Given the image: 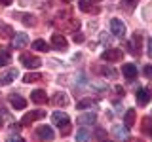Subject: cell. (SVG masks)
<instances>
[{
	"mask_svg": "<svg viewBox=\"0 0 152 142\" xmlns=\"http://www.w3.org/2000/svg\"><path fill=\"white\" fill-rule=\"evenodd\" d=\"M51 121H53V125H57L61 129V133L63 135H69V131H70V117L66 116L65 112H53L51 114Z\"/></svg>",
	"mask_w": 152,
	"mask_h": 142,
	"instance_id": "1",
	"label": "cell"
},
{
	"mask_svg": "<svg viewBox=\"0 0 152 142\" xmlns=\"http://www.w3.org/2000/svg\"><path fill=\"white\" fill-rule=\"evenodd\" d=\"M36 138L42 140V142H51L55 138V133H53V129H51L50 125H40L36 129Z\"/></svg>",
	"mask_w": 152,
	"mask_h": 142,
	"instance_id": "2",
	"label": "cell"
},
{
	"mask_svg": "<svg viewBox=\"0 0 152 142\" xmlns=\"http://www.w3.org/2000/svg\"><path fill=\"white\" fill-rule=\"evenodd\" d=\"M21 63H23V66H27L28 70L40 68V66H42V61L38 59V57L31 55V53H23V55H21Z\"/></svg>",
	"mask_w": 152,
	"mask_h": 142,
	"instance_id": "3",
	"label": "cell"
},
{
	"mask_svg": "<svg viewBox=\"0 0 152 142\" xmlns=\"http://www.w3.org/2000/svg\"><path fill=\"white\" fill-rule=\"evenodd\" d=\"M124 57V51L122 49H116V47H110V49H104L101 59L103 61H108V63H114V61H122Z\"/></svg>",
	"mask_w": 152,
	"mask_h": 142,
	"instance_id": "4",
	"label": "cell"
},
{
	"mask_svg": "<svg viewBox=\"0 0 152 142\" xmlns=\"http://www.w3.org/2000/svg\"><path fill=\"white\" fill-rule=\"evenodd\" d=\"M110 32L116 38H124L126 36V25H124L120 19H112L110 21Z\"/></svg>",
	"mask_w": 152,
	"mask_h": 142,
	"instance_id": "5",
	"label": "cell"
},
{
	"mask_svg": "<svg viewBox=\"0 0 152 142\" xmlns=\"http://www.w3.org/2000/svg\"><path fill=\"white\" fill-rule=\"evenodd\" d=\"M17 76H19V70L17 68H10V70H6V72H2V74H0V85L12 83Z\"/></svg>",
	"mask_w": 152,
	"mask_h": 142,
	"instance_id": "6",
	"label": "cell"
},
{
	"mask_svg": "<svg viewBox=\"0 0 152 142\" xmlns=\"http://www.w3.org/2000/svg\"><path fill=\"white\" fill-rule=\"evenodd\" d=\"M8 101H10V104H12V108L13 110H23V108L27 106V101L21 97V95H15V93H12L8 97Z\"/></svg>",
	"mask_w": 152,
	"mask_h": 142,
	"instance_id": "7",
	"label": "cell"
},
{
	"mask_svg": "<svg viewBox=\"0 0 152 142\" xmlns=\"http://www.w3.org/2000/svg\"><path fill=\"white\" fill-rule=\"evenodd\" d=\"M135 97H137V102H139L141 106H145V104L152 99V91H150V89H146V87H141L139 91L135 93Z\"/></svg>",
	"mask_w": 152,
	"mask_h": 142,
	"instance_id": "8",
	"label": "cell"
},
{
	"mask_svg": "<svg viewBox=\"0 0 152 142\" xmlns=\"http://www.w3.org/2000/svg\"><path fill=\"white\" fill-rule=\"evenodd\" d=\"M51 44H53L55 49H59V51H66V38L65 36H61V34H53V38H51Z\"/></svg>",
	"mask_w": 152,
	"mask_h": 142,
	"instance_id": "9",
	"label": "cell"
},
{
	"mask_svg": "<svg viewBox=\"0 0 152 142\" xmlns=\"http://www.w3.org/2000/svg\"><path fill=\"white\" fill-rule=\"evenodd\" d=\"M91 131L86 129V127H80L78 131H76V142H91Z\"/></svg>",
	"mask_w": 152,
	"mask_h": 142,
	"instance_id": "10",
	"label": "cell"
},
{
	"mask_svg": "<svg viewBox=\"0 0 152 142\" xmlns=\"http://www.w3.org/2000/svg\"><path fill=\"white\" fill-rule=\"evenodd\" d=\"M31 101L34 104H46V101H48L46 91H44V89H36V91H32L31 93Z\"/></svg>",
	"mask_w": 152,
	"mask_h": 142,
	"instance_id": "11",
	"label": "cell"
},
{
	"mask_svg": "<svg viewBox=\"0 0 152 142\" xmlns=\"http://www.w3.org/2000/svg\"><path fill=\"white\" fill-rule=\"evenodd\" d=\"M44 116H46V114L42 112V110H38V112H28V114H25V116H23L21 123H23V125H31L34 120H38V117H44Z\"/></svg>",
	"mask_w": 152,
	"mask_h": 142,
	"instance_id": "12",
	"label": "cell"
},
{
	"mask_svg": "<svg viewBox=\"0 0 152 142\" xmlns=\"http://www.w3.org/2000/svg\"><path fill=\"white\" fill-rule=\"evenodd\" d=\"M122 74L126 76L127 80H135V78H137V66L131 64V63L124 64V66H122Z\"/></svg>",
	"mask_w": 152,
	"mask_h": 142,
	"instance_id": "13",
	"label": "cell"
},
{
	"mask_svg": "<svg viewBox=\"0 0 152 142\" xmlns=\"http://www.w3.org/2000/svg\"><path fill=\"white\" fill-rule=\"evenodd\" d=\"M112 135L116 136L118 140H127V127H122V125H114L112 127Z\"/></svg>",
	"mask_w": 152,
	"mask_h": 142,
	"instance_id": "14",
	"label": "cell"
},
{
	"mask_svg": "<svg viewBox=\"0 0 152 142\" xmlns=\"http://www.w3.org/2000/svg\"><path fill=\"white\" fill-rule=\"evenodd\" d=\"M95 120H97V116L89 112V114H82V116H78V120H76V121H78L80 125H93Z\"/></svg>",
	"mask_w": 152,
	"mask_h": 142,
	"instance_id": "15",
	"label": "cell"
},
{
	"mask_svg": "<svg viewBox=\"0 0 152 142\" xmlns=\"http://www.w3.org/2000/svg\"><path fill=\"white\" fill-rule=\"evenodd\" d=\"M53 104L55 106H66L69 104V97H66V93H63V91H59V93H55L53 95Z\"/></svg>",
	"mask_w": 152,
	"mask_h": 142,
	"instance_id": "16",
	"label": "cell"
},
{
	"mask_svg": "<svg viewBox=\"0 0 152 142\" xmlns=\"http://www.w3.org/2000/svg\"><path fill=\"white\" fill-rule=\"evenodd\" d=\"M28 44V36L27 32H19V34L13 36V47H23Z\"/></svg>",
	"mask_w": 152,
	"mask_h": 142,
	"instance_id": "17",
	"label": "cell"
},
{
	"mask_svg": "<svg viewBox=\"0 0 152 142\" xmlns=\"http://www.w3.org/2000/svg\"><path fill=\"white\" fill-rule=\"evenodd\" d=\"M141 129H142V133H145V135H152V120H150V117H142Z\"/></svg>",
	"mask_w": 152,
	"mask_h": 142,
	"instance_id": "18",
	"label": "cell"
},
{
	"mask_svg": "<svg viewBox=\"0 0 152 142\" xmlns=\"http://www.w3.org/2000/svg\"><path fill=\"white\" fill-rule=\"evenodd\" d=\"M38 80H42V74H38V72H28L27 76H23L25 83H32V82H38Z\"/></svg>",
	"mask_w": 152,
	"mask_h": 142,
	"instance_id": "19",
	"label": "cell"
},
{
	"mask_svg": "<svg viewBox=\"0 0 152 142\" xmlns=\"http://www.w3.org/2000/svg\"><path fill=\"white\" fill-rule=\"evenodd\" d=\"M124 121H126V127H133V125H135V110H127Z\"/></svg>",
	"mask_w": 152,
	"mask_h": 142,
	"instance_id": "20",
	"label": "cell"
},
{
	"mask_svg": "<svg viewBox=\"0 0 152 142\" xmlns=\"http://www.w3.org/2000/svg\"><path fill=\"white\" fill-rule=\"evenodd\" d=\"M141 34H135L133 36V40H131V53H137L139 55V49H141Z\"/></svg>",
	"mask_w": 152,
	"mask_h": 142,
	"instance_id": "21",
	"label": "cell"
},
{
	"mask_svg": "<svg viewBox=\"0 0 152 142\" xmlns=\"http://www.w3.org/2000/svg\"><path fill=\"white\" fill-rule=\"evenodd\" d=\"M32 49H36V51H48V49H50V46H48L44 40H34V42H32Z\"/></svg>",
	"mask_w": 152,
	"mask_h": 142,
	"instance_id": "22",
	"label": "cell"
},
{
	"mask_svg": "<svg viewBox=\"0 0 152 142\" xmlns=\"http://www.w3.org/2000/svg\"><path fill=\"white\" fill-rule=\"evenodd\" d=\"M95 106V101H91V99H82L78 104H76V108H80V110H84V108H91Z\"/></svg>",
	"mask_w": 152,
	"mask_h": 142,
	"instance_id": "23",
	"label": "cell"
},
{
	"mask_svg": "<svg viewBox=\"0 0 152 142\" xmlns=\"http://www.w3.org/2000/svg\"><path fill=\"white\" fill-rule=\"evenodd\" d=\"M120 6H122L124 9H127V12H131V9L137 6V0H122Z\"/></svg>",
	"mask_w": 152,
	"mask_h": 142,
	"instance_id": "24",
	"label": "cell"
},
{
	"mask_svg": "<svg viewBox=\"0 0 152 142\" xmlns=\"http://www.w3.org/2000/svg\"><path fill=\"white\" fill-rule=\"evenodd\" d=\"M78 8L82 9V12H91V4H89L88 0H78Z\"/></svg>",
	"mask_w": 152,
	"mask_h": 142,
	"instance_id": "25",
	"label": "cell"
},
{
	"mask_svg": "<svg viewBox=\"0 0 152 142\" xmlns=\"http://www.w3.org/2000/svg\"><path fill=\"white\" fill-rule=\"evenodd\" d=\"M10 61H12V57H10V53H2L0 55V66H6Z\"/></svg>",
	"mask_w": 152,
	"mask_h": 142,
	"instance_id": "26",
	"label": "cell"
},
{
	"mask_svg": "<svg viewBox=\"0 0 152 142\" xmlns=\"http://www.w3.org/2000/svg\"><path fill=\"white\" fill-rule=\"evenodd\" d=\"M4 120H10V114H8L6 110H4L2 106H0V127L4 125Z\"/></svg>",
	"mask_w": 152,
	"mask_h": 142,
	"instance_id": "27",
	"label": "cell"
},
{
	"mask_svg": "<svg viewBox=\"0 0 152 142\" xmlns=\"http://www.w3.org/2000/svg\"><path fill=\"white\" fill-rule=\"evenodd\" d=\"M2 36L4 38L12 36V27H10V25H2Z\"/></svg>",
	"mask_w": 152,
	"mask_h": 142,
	"instance_id": "28",
	"label": "cell"
},
{
	"mask_svg": "<svg viewBox=\"0 0 152 142\" xmlns=\"http://www.w3.org/2000/svg\"><path fill=\"white\" fill-rule=\"evenodd\" d=\"M6 142H25V140H23L21 136H13V135H12V136H8Z\"/></svg>",
	"mask_w": 152,
	"mask_h": 142,
	"instance_id": "29",
	"label": "cell"
},
{
	"mask_svg": "<svg viewBox=\"0 0 152 142\" xmlns=\"http://www.w3.org/2000/svg\"><path fill=\"white\" fill-rule=\"evenodd\" d=\"M74 42H84V34H82V32H74Z\"/></svg>",
	"mask_w": 152,
	"mask_h": 142,
	"instance_id": "30",
	"label": "cell"
},
{
	"mask_svg": "<svg viewBox=\"0 0 152 142\" xmlns=\"http://www.w3.org/2000/svg\"><path fill=\"white\" fill-rule=\"evenodd\" d=\"M145 76H148V78H152V66H145Z\"/></svg>",
	"mask_w": 152,
	"mask_h": 142,
	"instance_id": "31",
	"label": "cell"
},
{
	"mask_svg": "<svg viewBox=\"0 0 152 142\" xmlns=\"http://www.w3.org/2000/svg\"><path fill=\"white\" fill-rule=\"evenodd\" d=\"M146 46H148V57H152V36L148 38V42H146Z\"/></svg>",
	"mask_w": 152,
	"mask_h": 142,
	"instance_id": "32",
	"label": "cell"
},
{
	"mask_svg": "<svg viewBox=\"0 0 152 142\" xmlns=\"http://www.w3.org/2000/svg\"><path fill=\"white\" fill-rule=\"evenodd\" d=\"M0 4H2V6H10V4H12V0H0Z\"/></svg>",
	"mask_w": 152,
	"mask_h": 142,
	"instance_id": "33",
	"label": "cell"
},
{
	"mask_svg": "<svg viewBox=\"0 0 152 142\" xmlns=\"http://www.w3.org/2000/svg\"><path fill=\"white\" fill-rule=\"evenodd\" d=\"M101 40H103V42H107V44H108V42H110V38H108V36H104V34H103V36H101Z\"/></svg>",
	"mask_w": 152,
	"mask_h": 142,
	"instance_id": "34",
	"label": "cell"
},
{
	"mask_svg": "<svg viewBox=\"0 0 152 142\" xmlns=\"http://www.w3.org/2000/svg\"><path fill=\"white\" fill-rule=\"evenodd\" d=\"M129 142H142V140H129Z\"/></svg>",
	"mask_w": 152,
	"mask_h": 142,
	"instance_id": "35",
	"label": "cell"
},
{
	"mask_svg": "<svg viewBox=\"0 0 152 142\" xmlns=\"http://www.w3.org/2000/svg\"><path fill=\"white\" fill-rule=\"evenodd\" d=\"M63 2H70V0H63Z\"/></svg>",
	"mask_w": 152,
	"mask_h": 142,
	"instance_id": "36",
	"label": "cell"
},
{
	"mask_svg": "<svg viewBox=\"0 0 152 142\" xmlns=\"http://www.w3.org/2000/svg\"><path fill=\"white\" fill-rule=\"evenodd\" d=\"M93 2H99V0H93Z\"/></svg>",
	"mask_w": 152,
	"mask_h": 142,
	"instance_id": "37",
	"label": "cell"
},
{
	"mask_svg": "<svg viewBox=\"0 0 152 142\" xmlns=\"http://www.w3.org/2000/svg\"><path fill=\"white\" fill-rule=\"evenodd\" d=\"M103 142H104V140H103ZM107 142H110V140H107Z\"/></svg>",
	"mask_w": 152,
	"mask_h": 142,
	"instance_id": "38",
	"label": "cell"
}]
</instances>
